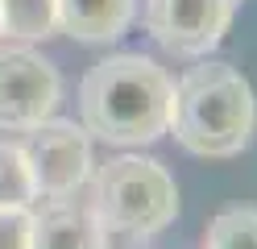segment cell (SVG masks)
Wrapping results in <instances>:
<instances>
[{
  "instance_id": "1",
  "label": "cell",
  "mask_w": 257,
  "mask_h": 249,
  "mask_svg": "<svg viewBox=\"0 0 257 249\" xmlns=\"http://www.w3.org/2000/svg\"><path fill=\"white\" fill-rule=\"evenodd\" d=\"M174 79L146 54H108L79 83V121L87 137L133 149L170 129Z\"/></svg>"
},
{
  "instance_id": "2",
  "label": "cell",
  "mask_w": 257,
  "mask_h": 249,
  "mask_svg": "<svg viewBox=\"0 0 257 249\" xmlns=\"http://www.w3.org/2000/svg\"><path fill=\"white\" fill-rule=\"evenodd\" d=\"M257 96L232 62H199L174 83L170 129L187 154L232 158L253 141Z\"/></svg>"
},
{
  "instance_id": "3",
  "label": "cell",
  "mask_w": 257,
  "mask_h": 249,
  "mask_svg": "<svg viewBox=\"0 0 257 249\" xmlns=\"http://www.w3.org/2000/svg\"><path fill=\"white\" fill-rule=\"evenodd\" d=\"M91 208L108 232L154 237L179 216V187L158 158L120 154L91 175Z\"/></svg>"
},
{
  "instance_id": "4",
  "label": "cell",
  "mask_w": 257,
  "mask_h": 249,
  "mask_svg": "<svg viewBox=\"0 0 257 249\" xmlns=\"http://www.w3.org/2000/svg\"><path fill=\"white\" fill-rule=\"evenodd\" d=\"M21 154L29 166L38 199H58L71 191H83L91 179V137L75 121H42L25 133Z\"/></svg>"
},
{
  "instance_id": "5",
  "label": "cell",
  "mask_w": 257,
  "mask_h": 249,
  "mask_svg": "<svg viewBox=\"0 0 257 249\" xmlns=\"http://www.w3.org/2000/svg\"><path fill=\"white\" fill-rule=\"evenodd\" d=\"M62 96V79L38 50L0 46V129L29 133L50 121Z\"/></svg>"
},
{
  "instance_id": "6",
  "label": "cell",
  "mask_w": 257,
  "mask_h": 249,
  "mask_svg": "<svg viewBox=\"0 0 257 249\" xmlns=\"http://www.w3.org/2000/svg\"><path fill=\"white\" fill-rule=\"evenodd\" d=\"M232 13V0H146L141 21L162 50L179 58H203L224 42Z\"/></svg>"
},
{
  "instance_id": "7",
  "label": "cell",
  "mask_w": 257,
  "mask_h": 249,
  "mask_svg": "<svg viewBox=\"0 0 257 249\" xmlns=\"http://www.w3.org/2000/svg\"><path fill=\"white\" fill-rule=\"evenodd\" d=\"M58 195L46 199L34 212L29 208V249H108V228L100 224L91 199Z\"/></svg>"
},
{
  "instance_id": "8",
  "label": "cell",
  "mask_w": 257,
  "mask_h": 249,
  "mask_svg": "<svg viewBox=\"0 0 257 249\" xmlns=\"http://www.w3.org/2000/svg\"><path fill=\"white\" fill-rule=\"evenodd\" d=\"M137 0H54L58 33L79 46H108L133 25Z\"/></svg>"
},
{
  "instance_id": "9",
  "label": "cell",
  "mask_w": 257,
  "mask_h": 249,
  "mask_svg": "<svg viewBox=\"0 0 257 249\" xmlns=\"http://www.w3.org/2000/svg\"><path fill=\"white\" fill-rule=\"evenodd\" d=\"M58 33L54 0H0V38L46 42Z\"/></svg>"
},
{
  "instance_id": "10",
  "label": "cell",
  "mask_w": 257,
  "mask_h": 249,
  "mask_svg": "<svg viewBox=\"0 0 257 249\" xmlns=\"http://www.w3.org/2000/svg\"><path fill=\"white\" fill-rule=\"evenodd\" d=\"M203 249H257V208H224L212 216Z\"/></svg>"
},
{
  "instance_id": "11",
  "label": "cell",
  "mask_w": 257,
  "mask_h": 249,
  "mask_svg": "<svg viewBox=\"0 0 257 249\" xmlns=\"http://www.w3.org/2000/svg\"><path fill=\"white\" fill-rule=\"evenodd\" d=\"M38 199L17 141H0V208H29Z\"/></svg>"
},
{
  "instance_id": "12",
  "label": "cell",
  "mask_w": 257,
  "mask_h": 249,
  "mask_svg": "<svg viewBox=\"0 0 257 249\" xmlns=\"http://www.w3.org/2000/svg\"><path fill=\"white\" fill-rule=\"evenodd\" d=\"M0 249H29V208H0Z\"/></svg>"
},
{
  "instance_id": "13",
  "label": "cell",
  "mask_w": 257,
  "mask_h": 249,
  "mask_svg": "<svg viewBox=\"0 0 257 249\" xmlns=\"http://www.w3.org/2000/svg\"><path fill=\"white\" fill-rule=\"evenodd\" d=\"M232 5H240V0H232Z\"/></svg>"
}]
</instances>
